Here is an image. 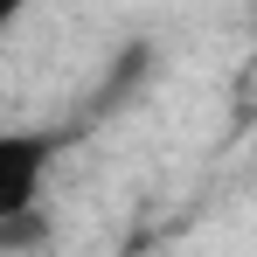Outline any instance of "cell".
Instances as JSON below:
<instances>
[{"label": "cell", "mask_w": 257, "mask_h": 257, "mask_svg": "<svg viewBox=\"0 0 257 257\" xmlns=\"http://www.w3.org/2000/svg\"><path fill=\"white\" fill-rule=\"evenodd\" d=\"M56 153H63V132H0V229L42 209Z\"/></svg>", "instance_id": "1"}]
</instances>
